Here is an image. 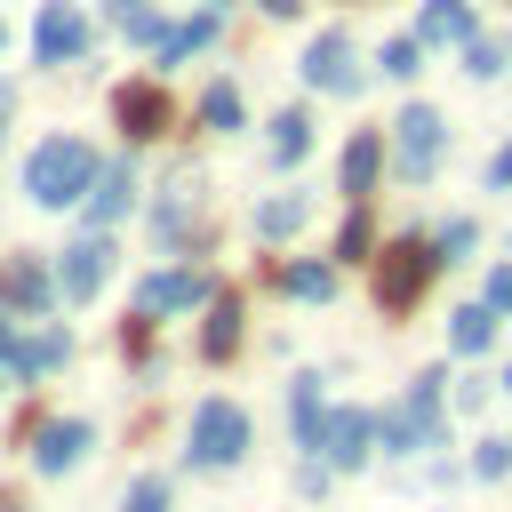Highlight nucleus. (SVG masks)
<instances>
[{
    "instance_id": "obj_31",
    "label": "nucleus",
    "mask_w": 512,
    "mask_h": 512,
    "mask_svg": "<svg viewBox=\"0 0 512 512\" xmlns=\"http://www.w3.org/2000/svg\"><path fill=\"white\" fill-rule=\"evenodd\" d=\"M128 512H168V480H160V472H144V480L128 488Z\"/></svg>"
},
{
    "instance_id": "obj_15",
    "label": "nucleus",
    "mask_w": 512,
    "mask_h": 512,
    "mask_svg": "<svg viewBox=\"0 0 512 512\" xmlns=\"http://www.w3.org/2000/svg\"><path fill=\"white\" fill-rule=\"evenodd\" d=\"M0 304L40 312V304H48V272H40V264H24V256H16V264H0Z\"/></svg>"
},
{
    "instance_id": "obj_18",
    "label": "nucleus",
    "mask_w": 512,
    "mask_h": 512,
    "mask_svg": "<svg viewBox=\"0 0 512 512\" xmlns=\"http://www.w3.org/2000/svg\"><path fill=\"white\" fill-rule=\"evenodd\" d=\"M192 208H200V184H192V176H176V184H168V200L152 208V224H160V240H176V232L192 224Z\"/></svg>"
},
{
    "instance_id": "obj_3",
    "label": "nucleus",
    "mask_w": 512,
    "mask_h": 512,
    "mask_svg": "<svg viewBox=\"0 0 512 512\" xmlns=\"http://www.w3.org/2000/svg\"><path fill=\"white\" fill-rule=\"evenodd\" d=\"M248 456V416L232 408V400H208L200 416H192V464H240Z\"/></svg>"
},
{
    "instance_id": "obj_2",
    "label": "nucleus",
    "mask_w": 512,
    "mask_h": 512,
    "mask_svg": "<svg viewBox=\"0 0 512 512\" xmlns=\"http://www.w3.org/2000/svg\"><path fill=\"white\" fill-rule=\"evenodd\" d=\"M432 272H440V248H424V240L384 248V256H376V304H384V312H408V304L424 296Z\"/></svg>"
},
{
    "instance_id": "obj_38",
    "label": "nucleus",
    "mask_w": 512,
    "mask_h": 512,
    "mask_svg": "<svg viewBox=\"0 0 512 512\" xmlns=\"http://www.w3.org/2000/svg\"><path fill=\"white\" fill-rule=\"evenodd\" d=\"M504 392H512V368H504Z\"/></svg>"
},
{
    "instance_id": "obj_36",
    "label": "nucleus",
    "mask_w": 512,
    "mask_h": 512,
    "mask_svg": "<svg viewBox=\"0 0 512 512\" xmlns=\"http://www.w3.org/2000/svg\"><path fill=\"white\" fill-rule=\"evenodd\" d=\"M112 16H120V24H128V16H136V0H112Z\"/></svg>"
},
{
    "instance_id": "obj_29",
    "label": "nucleus",
    "mask_w": 512,
    "mask_h": 512,
    "mask_svg": "<svg viewBox=\"0 0 512 512\" xmlns=\"http://www.w3.org/2000/svg\"><path fill=\"white\" fill-rule=\"evenodd\" d=\"M472 472H480V480H504V472H512V440H480V448H472Z\"/></svg>"
},
{
    "instance_id": "obj_13",
    "label": "nucleus",
    "mask_w": 512,
    "mask_h": 512,
    "mask_svg": "<svg viewBox=\"0 0 512 512\" xmlns=\"http://www.w3.org/2000/svg\"><path fill=\"white\" fill-rule=\"evenodd\" d=\"M416 40H424V48H432V40H472V8H464V0H424Z\"/></svg>"
},
{
    "instance_id": "obj_4",
    "label": "nucleus",
    "mask_w": 512,
    "mask_h": 512,
    "mask_svg": "<svg viewBox=\"0 0 512 512\" xmlns=\"http://www.w3.org/2000/svg\"><path fill=\"white\" fill-rule=\"evenodd\" d=\"M392 128H400V176H432L440 152H448V120H440L432 104H408Z\"/></svg>"
},
{
    "instance_id": "obj_12",
    "label": "nucleus",
    "mask_w": 512,
    "mask_h": 512,
    "mask_svg": "<svg viewBox=\"0 0 512 512\" xmlns=\"http://www.w3.org/2000/svg\"><path fill=\"white\" fill-rule=\"evenodd\" d=\"M368 432H376V424H368L360 408H344V416H328L320 456H328V464H360V456H368Z\"/></svg>"
},
{
    "instance_id": "obj_9",
    "label": "nucleus",
    "mask_w": 512,
    "mask_h": 512,
    "mask_svg": "<svg viewBox=\"0 0 512 512\" xmlns=\"http://www.w3.org/2000/svg\"><path fill=\"white\" fill-rule=\"evenodd\" d=\"M208 296V272H152L144 288H136V312L152 320V312H184V304H200Z\"/></svg>"
},
{
    "instance_id": "obj_25",
    "label": "nucleus",
    "mask_w": 512,
    "mask_h": 512,
    "mask_svg": "<svg viewBox=\"0 0 512 512\" xmlns=\"http://www.w3.org/2000/svg\"><path fill=\"white\" fill-rule=\"evenodd\" d=\"M296 224H304V200H264V216H256V232H264V240H288Z\"/></svg>"
},
{
    "instance_id": "obj_24",
    "label": "nucleus",
    "mask_w": 512,
    "mask_h": 512,
    "mask_svg": "<svg viewBox=\"0 0 512 512\" xmlns=\"http://www.w3.org/2000/svg\"><path fill=\"white\" fill-rule=\"evenodd\" d=\"M200 120H208L216 136H232V128H240V96H232V88H208V96H200Z\"/></svg>"
},
{
    "instance_id": "obj_20",
    "label": "nucleus",
    "mask_w": 512,
    "mask_h": 512,
    "mask_svg": "<svg viewBox=\"0 0 512 512\" xmlns=\"http://www.w3.org/2000/svg\"><path fill=\"white\" fill-rule=\"evenodd\" d=\"M288 408H296V440H304V448H320V432H328V416H320V384H312V376H296V392H288Z\"/></svg>"
},
{
    "instance_id": "obj_8",
    "label": "nucleus",
    "mask_w": 512,
    "mask_h": 512,
    "mask_svg": "<svg viewBox=\"0 0 512 512\" xmlns=\"http://www.w3.org/2000/svg\"><path fill=\"white\" fill-rule=\"evenodd\" d=\"M104 272H112V240H104V232H88V240H72V248H64V272H56V280H64V296H72V304H88V296L104 288Z\"/></svg>"
},
{
    "instance_id": "obj_37",
    "label": "nucleus",
    "mask_w": 512,
    "mask_h": 512,
    "mask_svg": "<svg viewBox=\"0 0 512 512\" xmlns=\"http://www.w3.org/2000/svg\"><path fill=\"white\" fill-rule=\"evenodd\" d=\"M208 8H216V16H224V8H232V0H208Z\"/></svg>"
},
{
    "instance_id": "obj_10",
    "label": "nucleus",
    "mask_w": 512,
    "mask_h": 512,
    "mask_svg": "<svg viewBox=\"0 0 512 512\" xmlns=\"http://www.w3.org/2000/svg\"><path fill=\"white\" fill-rule=\"evenodd\" d=\"M80 448H88V424H72V416L64 424H40L32 432V472H72Z\"/></svg>"
},
{
    "instance_id": "obj_32",
    "label": "nucleus",
    "mask_w": 512,
    "mask_h": 512,
    "mask_svg": "<svg viewBox=\"0 0 512 512\" xmlns=\"http://www.w3.org/2000/svg\"><path fill=\"white\" fill-rule=\"evenodd\" d=\"M464 248H472V224H448V232H440V264H456Z\"/></svg>"
},
{
    "instance_id": "obj_19",
    "label": "nucleus",
    "mask_w": 512,
    "mask_h": 512,
    "mask_svg": "<svg viewBox=\"0 0 512 512\" xmlns=\"http://www.w3.org/2000/svg\"><path fill=\"white\" fill-rule=\"evenodd\" d=\"M64 352H72V336H64V328H40V336H24V344H16V368H24V376H40V368H64Z\"/></svg>"
},
{
    "instance_id": "obj_5",
    "label": "nucleus",
    "mask_w": 512,
    "mask_h": 512,
    "mask_svg": "<svg viewBox=\"0 0 512 512\" xmlns=\"http://www.w3.org/2000/svg\"><path fill=\"white\" fill-rule=\"evenodd\" d=\"M80 48H88V16H80L72 0H48L40 24H32V56H40V64H72Z\"/></svg>"
},
{
    "instance_id": "obj_17",
    "label": "nucleus",
    "mask_w": 512,
    "mask_h": 512,
    "mask_svg": "<svg viewBox=\"0 0 512 512\" xmlns=\"http://www.w3.org/2000/svg\"><path fill=\"white\" fill-rule=\"evenodd\" d=\"M448 344H456V352H488V344H496V304H464V312L448 320Z\"/></svg>"
},
{
    "instance_id": "obj_33",
    "label": "nucleus",
    "mask_w": 512,
    "mask_h": 512,
    "mask_svg": "<svg viewBox=\"0 0 512 512\" xmlns=\"http://www.w3.org/2000/svg\"><path fill=\"white\" fill-rule=\"evenodd\" d=\"M488 304H496V312H512V264H504V272H488Z\"/></svg>"
},
{
    "instance_id": "obj_6",
    "label": "nucleus",
    "mask_w": 512,
    "mask_h": 512,
    "mask_svg": "<svg viewBox=\"0 0 512 512\" xmlns=\"http://www.w3.org/2000/svg\"><path fill=\"white\" fill-rule=\"evenodd\" d=\"M304 80L352 96V88H360V72H352V32H320V40L304 48Z\"/></svg>"
},
{
    "instance_id": "obj_21",
    "label": "nucleus",
    "mask_w": 512,
    "mask_h": 512,
    "mask_svg": "<svg viewBox=\"0 0 512 512\" xmlns=\"http://www.w3.org/2000/svg\"><path fill=\"white\" fill-rule=\"evenodd\" d=\"M304 152H312V120H304V112H280V120H272V160L288 168V160H304Z\"/></svg>"
},
{
    "instance_id": "obj_28",
    "label": "nucleus",
    "mask_w": 512,
    "mask_h": 512,
    "mask_svg": "<svg viewBox=\"0 0 512 512\" xmlns=\"http://www.w3.org/2000/svg\"><path fill=\"white\" fill-rule=\"evenodd\" d=\"M368 240H376V232H368V216L352 208V216H344V232H336V256H344V264H360V256H368Z\"/></svg>"
},
{
    "instance_id": "obj_26",
    "label": "nucleus",
    "mask_w": 512,
    "mask_h": 512,
    "mask_svg": "<svg viewBox=\"0 0 512 512\" xmlns=\"http://www.w3.org/2000/svg\"><path fill=\"white\" fill-rule=\"evenodd\" d=\"M200 344H208V352H232V344H240V304H232V296L208 312V336H200Z\"/></svg>"
},
{
    "instance_id": "obj_34",
    "label": "nucleus",
    "mask_w": 512,
    "mask_h": 512,
    "mask_svg": "<svg viewBox=\"0 0 512 512\" xmlns=\"http://www.w3.org/2000/svg\"><path fill=\"white\" fill-rule=\"evenodd\" d=\"M16 344H24V336H16V328H8V312H0V360H16Z\"/></svg>"
},
{
    "instance_id": "obj_27",
    "label": "nucleus",
    "mask_w": 512,
    "mask_h": 512,
    "mask_svg": "<svg viewBox=\"0 0 512 512\" xmlns=\"http://www.w3.org/2000/svg\"><path fill=\"white\" fill-rule=\"evenodd\" d=\"M464 72H472V80H496V72H504V48L472 32V40H464Z\"/></svg>"
},
{
    "instance_id": "obj_30",
    "label": "nucleus",
    "mask_w": 512,
    "mask_h": 512,
    "mask_svg": "<svg viewBox=\"0 0 512 512\" xmlns=\"http://www.w3.org/2000/svg\"><path fill=\"white\" fill-rule=\"evenodd\" d=\"M416 64H424V40H392V48H384V64H376V72H392V80H408V72H416Z\"/></svg>"
},
{
    "instance_id": "obj_16",
    "label": "nucleus",
    "mask_w": 512,
    "mask_h": 512,
    "mask_svg": "<svg viewBox=\"0 0 512 512\" xmlns=\"http://www.w3.org/2000/svg\"><path fill=\"white\" fill-rule=\"evenodd\" d=\"M272 288H280V296H304V304H320V296L336 288V272H328V264H272Z\"/></svg>"
},
{
    "instance_id": "obj_23",
    "label": "nucleus",
    "mask_w": 512,
    "mask_h": 512,
    "mask_svg": "<svg viewBox=\"0 0 512 512\" xmlns=\"http://www.w3.org/2000/svg\"><path fill=\"white\" fill-rule=\"evenodd\" d=\"M440 384H448V376H440V368H424V376H416V392H408V416L424 424V440H432V424H440Z\"/></svg>"
},
{
    "instance_id": "obj_35",
    "label": "nucleus",
    "mask_w": 512,
    "mask_h": 512,
    "mask_svg": "<svg viewBox=\"0 0 512 512\" xmlns=\"http://www.w3.org/2000/svg\"><path fill=\"white\" fill-rule=\"evenodd\" d=\"M488 176H496V184H512V144L496 152V168H488Z\"/></svg>"
},
{
    "instance_id": "obj_1",
    "label": "nucleus",
    "mask_w": 512,
    "mask_h": 512,
    "mask_svg": "<svg viewBox=\"0 0 512 512\" xmlns=\"http://www.w3.org/2000/svg\"><path fill=\"white\" fill-rule=\"evenodd\" d=\"M88 184H96V152H88L80 136H48V144L24 160V192H32L40 208H72V200H88Z\"/></svg>"
},
{
    "instance_id": "obj_39",
    "label": "nucleus",
    "mask_w": 512,
    "mask_h": 512,
    "mask_svg": "<svg viewBox=\"0 0 512 512\" xmlns=\"http://www.w3.org/2000/svg\"><path fill=\"white\" fill-rule=\"evenodd\" d=\"M0 40H8V32H0Z\"/></svg>"
},
{
    "instance_id": "obj_11",
    "label": "nucleus",
    "mask_w": 512,
    "mask_h": 512,
    "mask_svg": "<svg viewBox=\"0 0 512 512\" xmlns=\"http://www.w3.org/2000/svg\"><path fill=\"white\" fill-rule=\"evenodd\" d=\"M128 200H136V176H128V160L96 168V184H88V224H112V216H128Z\"/></svg>"
},
{
    "instance_id": "obj_7",
    "label": "nucleus",
    "mask_w": 512,
    "mask_h": 512,
    "mask_svg": "<svg viewBox=\"0 0 512 512\" xmlns=\"http://www.w3.org/2000/svg\"><path fill=\"white\" fill-rule=\"evenodd\" d=\"M112 120L144 144V136H160L168 128V96H160V80H128V88H112Z\"/></svg>"
},
{
    "instance_id": "obj_22",
    "label": "nucleus",
    "mask_w": 512,
    "mask_h": 512,
    "mask_svg": "<svg viewBox=\"0 0 512 512\" xmlns=\"http://www.w3.org/2000/svg\"><path fill=\"white\" fill-rule=\"evenodd\" d=\"M208 40H216V8L192 16V24H176V32H160V64H168V56H192V48H208Z\"/></svg>"
},
{
    "instance_id": "obj_14",
    "label": "nucleus",
    "mask_w": 512,
    "mask_h": 512,
    "mask_svg": "<svg viewBox=\"0 0 512 512\" xmlns=\"http://www.w3.org/2000/svg\"><path fill=\"white\" fill-rule=\"evenodd\" d=\"M376 168H384L376 128H352V144H344V192H368V184H376Z\"/></svg>"
}]
</instances>
